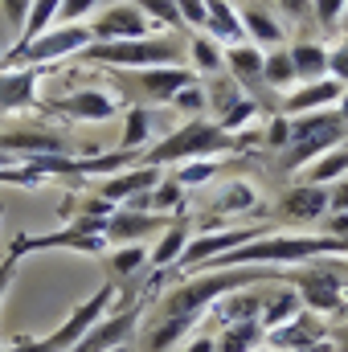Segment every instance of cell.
Listing matches in <instances>:
<instances>
[{
  "instance_id": "obj_1",
  "label": "cell",
  "mask_w": 348,
  "mask_h": 352,
  "mask_svg": "<svg viewBox=\"0 0 348 352\" xmlns=\"http://www.w3.org/2000/svg\"><path fill=\"white\" fill-rule=\"evenodd\" d=\"M259 278H274V270L270 266H230L226 274H205V278H197V283H184V287H176L173 295H168V303H164V316H180V320H197L217 295H230V291H242V287H250V283H259Z\"/></svg>"
},
{
  "instance_id": "obj_2",
  "label": "cell",
  "mask_w": 348,
  "mask_h": 352,
  "mask_svg": "<svg viewBox=\"0 0 348 352\" xmlns=\"http://www.w3.org/2000/svg\"><path fill=\"white\" fill-rule=\"evenodd\" d=\"M348 250V238H266V242H242L234 250H226L217 266H254V263H299V258H316V254H340ZM209 266V263H205Z\"/></svg>"
},
{
  "instance_id": "obj_3",
  "label": "cell",
  "mask_w": 348,
  "mask_h": 352,
  "mask_svg": "<svg viewBox=\"0 0 348 352\" xmlns=\"http://www.w3.org/2000/svg\"><path fill=\"white\" fill-rule=\"evenodd\" d=\"M87 62H111V66H180L184 50L164 37H131V41H98L83 50Z\"/></svg>"
},
{
  "instance_id": "obj_4",
  "label": "cell",
  "mask_w": 348,
  "mask_h": 352,
  "mask_svg": "<svg viewBox=\"0 0 348 352\" xmlns=\"http://www.w3.org/2000/svg\"><path fill=\"white\" fill-rule=\"evenodd\" d=\"M221 148H234L230 131H221V127L197 119V123L173 131L164 144H156V148L148 152V164H168V160H188V156H213V152H221Z\"/></svg>"
},
{
  "instance_id": "obj_5",
  "label": "cell",
  "mask_w": 348,
  "mask_h": 352,
  "mask_svg": "<svg viewBox=\"0 0 348 352\" xmlns=\"http://www.w3.org/2000/svg\"><path fill=\"white\" fill-rule=\"evenodd\" d=\"M111 299H115V287L107 283V287H98V291H94V299H87V303H83V307H78V311H74V316L54 332V336H45V340H29V344H12L8 352H70L90 332V328L102 320V307H107Z\"/></svg>"
},
{
  "instance_id": "obj_6",
  "label": "cell",
  "mask_w": 348,
  "mask_h": 352,
  "mask_svg": "<svg viewBox=\"0 0 348 352\" xmlns=\"http://www.w3.org/2000/svg\"><path fill=\"white\" fill-rule=\"evenodd\" d=\"M90 45V29L83 25H66V29H54V33H41L33 41H17L8 50V66H37V62H54V58H66V54H83Z\"/></svg>"
},
{
  "instance_id": "obj_7",
  "label": "cell",
  "mask_w": 348,
  "mask_h": 352,
  "mask_svg": "<svg viewBox=\"0 0 348 352\" xmlns=\"http://www.w3.org/2000/svg\"><path fill=\"white\" fill-rule=\"evenodd\" d=\"M287 131H291V140H295L287 164L295 168V164H303L307 156H324L332 144H340L345 119H324V115H307V119H295V123L287 119Z\"/></svg>"
},
{
  "instance_id": "obj_8",
  "label": "cell",
  "mask_w": 348,
  "mask_h": 352,
  "mask_svg": "<svg viewBox=\"0 0 348 352\" xmlns=\"http://www.w3.org/2000/svg\"><path fill=\"white\" fill-rule=\"evenodd\" d=\"M131 37H148V16L135 4H111L90 25V41H131Z\"/></svg>"
},
{
  "instance_id": "obj_9",
  "label": "cell",
  "mask_w": 348,
  "mask_h": 352,
  "mask_svg": "<svg viewBox=\"0 0 348 352\" xmlns=\"http://www.w3.org/2000/svg\"><path fill=\"white\" fill-rule=\"evenodd\" d=\"M135 320H140V307H127V311H119V316H111V320H98L70 352H111V349H119V340L131 336Z\"/></svg>"
},
{
  "instance_id": "obj_10",
  "label": "cell",
  "mask_w": 348,
  "mask_h": 352,
  "mask_svg": "<svg viewBox=\"0 0 348 352\" xmlns=\"http://www.w3.org/2000/svg\"><path fill=\"white\" fill-rule=\"evenodd\" d=\"M250 238H254V230H226V234H209V238H201V242H184L180 266H205V263H213V258H221L226 250L250 242Z\"/></svg>"
},
{
  "instance_id": "obj_11",
  "label": "cell",
  "mask_w": 348,
  "mask_h": 352,
  "mask_svg": "<svg viewBox=\"0 0 348 352\" xmlns=\"http://www.w3.org/2000/svg\"><path fill=\"white\" fill-rule=\"evenodd\" d=\"M295 283H299L307 307H316V311L340 307V274H332V270H324V274H320V270H307V274H299Z\"/></svg>"
},
{
  "instance_id": "obj_12",
  "label": "cell",
  "mask_w": 348,
  "mask_h": 352,
  "mask_svg": "<svg viewBox=\"0 0 348 352\" xmlns=\"http://www.w3.org/2000/svg\"><path fill=\"white\" fill-rule=\"evenodd\" d=\"M279 205H283V213L295 217V221H316V217L328 209V188H324V184H303V188H291Z\"/></svg>"
},
{
  "instance_id": "obj_13",
  "label": "cell",
  "mask_w": 348,
  "mask_h": 352,
  "mask_svg": "<svg viewBox=\"0 0 348 352\" xmlns=\"http://www.w3.org/2000/svg\"><path fill=\"white\" fill-rule=\"evenodd\" d=\"M152 230H160V217H140V213L123 209V213H111V217H107L102 238H111V242H140V238H148Z\"/></svg>"
},
{
  "instance_id": "obj_14",
  "label": "cell",
  "mask_w": 348,
  "mask_h": 352,
  "mask_svg": "<svg viewBox=\"0 0 348 352\" xmlns=\"http://www.w3.org/2000/svg\"><path fill=\"white\" fill-rule=\"evenodd\" d=\"M0 152H25V156H62L66 144L45 131H8L0 135Z\"/></svg>"
},
{
  "instance_id": "obj_15",
  "label": "cell",
  "mask_w": 348,
  "mask_h": 352,
  "mask_svg": "<svg viewBox=\"0 0 348 352\" xmlns=\"http://www.w3.org/2000/svg\"><path fill=\"white\" fill-rule=\"evenodd\" d=\"M188 82H193V74L184 66H148L140 74V87H144V94H152V98H173L176 90L188 87Z\"/></svg>"
},
{
  "instance_id": "obj_16",
  "label": "cell",
  "mask_w": 348,
  "mask_h": 352,
  "mask_svg": "<svg viewBox=\"0 0 348 352\" xmlns=\"http://www.w3.org/2000/svg\"><path fill=\"white\" fill-rule=\"evenodd\" d=\"M33 87H37L33 70H0V111H17L33 102Z\"/></svg>"
},
{
  "instance_id": "obj_17",
  "label": "cell",
  "mask_w": 348,
  "mask_h": 352,
  "mask_svg": "<svg viewBox=\"0 0 348 352\" xmlns=\"http://www.w3.org/2000/svg\"><path fill=\"white\" fill-rule=\"evenodd\" d=\"M287 54H291V66H295V82H316V78H324V70H328V50H324V45L299 41V45H291Z\"/></svg>"
},
{
  "instance_id": "obj_18",
  "label": "cell",
  "mask_w": 348,
  "mask_h": 352,
  "mask_svg": "<svg viewBox=\"0 0 348 352\" xmlns=\"http://www.w3.org/2000/svg\"><path fill=\"white\" fill-rule=\"evenodd\" d=\"M205 25L213 29V37L217 41H230V45H238L246 33H242V16L226 4V0H205Z\"/></svg>"
},
{
  "instance_id": "obj_19",
  "label": "cell",
  "mask_w": 348,
  "mask_h": 352,
  "mask_svg": "<svg viewBox=\"0 0 348 352\" xmlns=\"http://www.w3.org/2000/svg\"><path fill=\"white\" fill-rule=\"evenodd\" d=\"M58 111H66V115H74V119H111V115H115V98L94 94V90H83V94L62 98Z\"/></svg>"
},
{
  "instance_id": "obj_20",
  "label": "cell",
  "mask_w": 348,
  "mask_h": 352,
  "mask_svg": "<svg viewBox=\"0 0 348 352\" xmlns=\"http://www.w3.org/2000/svg\"><path fill=\"white\" fill-rule=\"evenodd\" d=\"M221 62L230 66V74H234L238 82L259 87V78H262V54H259V45H234Z\"/></svg>"
},
{
  "instance_id": "obj_21",
  "label": "cell",
  "mask_w": 348,
  "mask_h": 352,
  "mask_svg": "<svg viewBox=\"0 0 348 352\" xmlns=\"http://www.w3.org/2000/svg\"><path fill=\"white\" fill-rule=\"evenodd\" d=\"M332 98H340V82H324V78H316V82H307L303 90H295V94L287 98V115H303V111L324 107V102H332Z\"/></svg>"
},
{
  "instance_id": "obj_22",
  "label": "cell",
  "mask_w": 348,
  "mask_h": 352,
  "mask_svg": "<svg viewBox=\"0 0 348 352\" xmlns=\"http://www.w3.org/2000/svg\"><path fill=\"white\" fill-rule=\"evenodd\" d=\"M316 340H320V328H316L312 316H299L295 324H283V328L270 332V344H274V349H307V344H316Z\"/></svg>"
},
{
  "instance_id": "obj_23",
  "label": "cell",
  "mask_w": 348,
  "mask_h": 352,
  "mask_svg": "<svg viewBox=\"0 0 348 352\" xmlns=\"http://www.w3.org/2000/svg\"><path fill=\"white\" fill-rule=\"evenodd\" d=\"M160 176L156 168L148 164V168H135V173L127 176H111L107 184H102V201H119V197H135V192H144V188H152Z\"/></svg>"
},
{
  "instance_id": "obj_24",
  "label": "cell",
  "mask_w": 348,
  "mask_h": 352,
  "mask_svg": "<svg viewBox=\"0 0 348 352\" xmlns=\"http://www.w3.org/2000/svg\"><path fill=\"white\" fill-rule=\"evenodd\" d=\"M242 33L254 37L259 45H279V41H283V29H279V21H274L266 8H246V12H242Z\"/></svg>"
},
{
  "instance_id": "obj_25",
  "label": "cell",
  "mask_w": 348,
  "mask_h": 352,
  "mask_svg": "<svg viewBox=\"0 0 348 352\" xmlns=\"http://www.w3.org/2000/svg\"><path fill=\"white\" fill-rule=\"evenodd\" d=\"M259 336H262L259 320L230 324V328H226V340H221V344H213V352H250L254 344H259Z\"/></svg>"
},
{
  "instance_id": "obj_26",
  "label": "cell",
  "mask_w": 348,
  "mask_h": 352,
  "mask_svg": "<svg viewBox=\"0 0 348 352\" xmlns=\"http://www.w3.org/2000/svg\"><path fill=\"white\" fill-rule=\"evenodd\" d=\"M58 8H62V0H33V8H29L25 25H21V41H33V37H41V33H45V25L58 16Z\"/></svg>"
},
{
  "instance_id": "obj_27",
  "label": "cell",
  "mask_w": 348,
  "mask_h": 352,
  "mask_svg": "<svg viewBox=\"0 0 348 352\" xmlns=\"http://www.w3.org/2000/svg\"><path fill=\"white\" fill-rule=\"evenodd\" d=\"M262 82L266 87H291L295 82V66H291V54L287 50H274L270 58H262Z\"/></svg>"
},
{
  "instance_id": "obj_28",
  "label": "cell",
  "mask_w": 348,
  "mask_h": 352,
  "mask_svg": "<svg viewBox=\"0 0 348 352\" xmlns=\"http://www.w3.org/2000/svg\"><path fill=\"white\" fill-rule=\"evenodd\" d=\"M184 242H188V230H184V226L176 221L173 230L164 234V242H160V246L152 250V266H156V270H164V266H173L176 258H180V250H184Z\"/></svg>"
},
{
  "instance_id": "obj_29",
  "label": "cell",
  "mask_w": 348,
  "mask_h": 352,
  "mask_svg": "<svg viewBox=\"0 0 348 352\" xmlns=\"http://www.w3.org/2000/svg\"><path fill=\"white\" fill-rule=\"evenodd\" d=\"M299 311V295H291V291H279L274 299H266V316H262V328H279L287 316H295Z\"/></svg>"
},
{
  "instance_id": "obj_30",
  "label": "cell",
  "mask_w": 348,
  "mask_h": 352,
  "mask_svg": "<svg viewBox=\"0 0 348 352\" xmlns=\"http://www.w3.org/2000/svg\"><path fill=\"white\" fill-rule=\"evenodd\" d=\"M193 62H197L201 74H213V70L221 66V50H217V41H213V37H197V41H193Z\"/></svg>"
},
{
  "instance_id": "obj_31",
  "label": "cell",
  "mask_w": 348,
  "mask_h": 352,
  "mask_svg": "<svg viewBox=\"0 0 348 352\" xmlns=\"http://www.w3.org/2000/svg\"><path fill=\"white\" fill-rule=\"evenodd\" d=\"M345 168H348V148H340V152H332V156H320V160L312 164V184H324V180L340 176Z\"/></svg>"
},
{
  "instance_id": "obj_32",
  "label": "cell",
  "mask_w": 348,
  "mask_h": 352,
  "mask_svg": "<svg viewBox=\"0 0 348 352\" xmlns=\"http://www.w3.org/2000/svg\"><path fill=\"white\" fill-rule=\"evenodd\" d=\"M148 140V111H127V127H123V144H127V152L131 148H140Z\"/></svg>"
},
{
  "instance_id": "obj_33",
  "label": "cell",
  "mask_w": 348,
  "mask_h": 352,
  "mask_svg": "<svg viewBox=\"0 0 348 352\" xmlns=\"http://www.w3.org/2000/svg\"><path fill=\"white\" fill-rule=\"evenodd\" d=\"M140 12H156L164 25H180V12H176V0H131Z\"/></svg>"
},
{
  "instance_id": "obj_34",
  "label": "cell",
  "mask_w": 348,
  "mask_h": 352,
  "mask_svg": "<svg viewBox=\"0 0 348 352\" xmlns=\"http://www.w3.org/2000/svg\"><path fill=\"white\" fill-rule=\"evenodd\" d=\"M173 102L180 107V111H209V98H205V90H197L193 82L176 90V94H173Z\"/></svg>"
},
{
  "instance_id": "obj_35",
  "label": "cell",
  "mask_w": 348,
  "mask_h": 352,
  "mask_svg": "<svg viewBox=\"0 0 348 352\" xmlns=\"http://www.w3.org/2000/svg\"><path fill=\"white\" fill-rule=\"evenodd\" d=\"M209 98H213V111H226V107H238V102H242V98H238V87L226 82V78H217V82L209 87Z\"/></svg>"
},
{
  "instance_id": "obj_36",
  "label": "cell",
  "mask_w": 348,
  "mask_h": 352,
  "mask_svg": "<svg viewBox=\"0 0 348 352\" xmlns=\"http://www.w3.org/2000/svg\"><path fill=\"white\" fill-rule=\"evenodd\" d=\"M348 0H312V12H316V21H324V25H336L340 21V12H345Z\"/></svg>"
},
{
  "instance_id": "obj_37",
  "label": "cell",
  "mask_w": 348,
  "mask_h": 352,
  "mask_svg": "<svg viewBox=\"0 0 348 352\" xmlns=\"http://www.w3.org/2000/svg\"><path fill=\"white\" fill-rule=\"evenodd\" d=\"M98 0H62V8H58V16L66 21V25H78L83 16H87L90 8H94Z\"/></svg>"
},
{
  "instance_id": "obj_38",
  "label": "cell",
  "mask_w": 348,
  "mask_h": 352,
  "mask_svg": "<svg viewBox=\"0 0 348 352\" xmlns=\"http://www.w3.org/2000/svg\"><path fill=\"white\" fill-rule=\"evenodd\" d=\"M148 258V250H140V246H127V250H119L115 254V270L119 274H131V270H140V263Z\"/></svg>"
},
{
  "instance_id": "obj_39",
  "label": "cell",
  "mask_w": 348,
  "mask_h": 352,
  "mask_svg": "<svg viewBox=\"0 0 348 352\" xmlns=\"http://www.w3.org/2000/svg\"><path fill=\"white\" fill-rule=\"evenodd\" d=\"M238 205H254V197H250V188H246V184H234V188L221 197V209H226V213H242Z\"/></svg>"
},
{
  "instance_id": "obj_40",
  "label": "cell",
  "mask_w": 348,
  "mask_h": 352,
  "mask_svg": "<svg viewBox=\"0 0 348 352\" xmlns=\"http://www.w3.org/2000/svg\"><path fill=\"white\" fill-rule=\"evenodd\" d=\"M209 176H213V164H201V160H197V164H184V168H180L176 184H205Z\"/></svg>"
},
{
  "instance_id": "obj_41",
  "label": "cell",
  "mask_w": 348,
  "mask_h": 352,
  "mask_svg": "<svg viewBox=\"0 0 348 352\" xmlns=\"http://www.w3.org/2000/svg\"><path fill=\"white\" fill-rule=\"evenodd\" d=\"M176 12H180V21L205 25V0H176Z\"/></svg>"
},
{
  "instance_id": "obj_42",
  "label": "cell",
  "mask_w": 348,
  "mask_h": 352,
  "mask_svg": "<svg viewBox=\"0 0 348 352\" xmlns=\"http://www.w3.org/2000/svg\"><path fill=\"white\" fill-rule=\"evenodd\" d=\"M4 4V16L12 21V29L21 33V25H25V16H29V0H0Z\"/></svg>"
},
{
  "instance_id": "obj_43",
  "label": "cell",
  "mask_w": 348,
  "mask_h": 352,
  "mask_svg": "<svg viewBox=\"0 0 348 352\" xmlns=\"http://www.w3.org/2000/svg\"><path fill=\"white\" fill-rule=\"evenodd\" d=\"M152 201H156V209H168V205H176V201H180V184H176V180H173V184H160Z\"/></svg>"
},
{
  "instance_id": "obj_44",
  "label": "cell",
  "mask_w": 348,
  "mask_h": 352,
  "mask_svg": "<svg viewBox=\"0 0 348 352\" xmlns=\"http://www.w3.org/2000/svg\"><path fill=\"white\" fill-rule=\"evenodd\" d=\"M328 209H336V213H348V180H340V184L328 192Z\"/></svg>"
},
{
  "instance_id": "obj_45",
  "label": "cell",
  "mask_w": 348,
  "mask_h": 352,
  "mask_svg": "<svg viewBox=\"0 0 348 352\" xmlns=\"http://www.w3.org/2000/svg\"><path fill=\"white\" fill-rule=\"evenodd\" d=\"M328 70H332L336 78H348V45H340L336 54H328Z\"/></svg>"
},
{
  "instance_id": "obj_46",
  "label": "cell",
  "mask_w": 348,
  "mask_h": 352,
  "mask_svg": "<svg viewBox=\"0 0 348 352\" xmlns=\"http://www.w3.org/2000/svg\"><path fill=\"white\" fill-rule=\"evenodd\" d=\"M291 140V131H287V119H274L270 123V148H283Z\"/></svg>"
},
{
  "instance_id": "obj_47",
  "label": "cell",
  "mask_w": 348,
  "mask_h": 352,
  "mask_svg": "<svg viewBox=\"0 0 348 352\" xmlns=\"http://www.w3.org/2000/svg\"><path fill=\"white\" fill-rule=\"evenodd\" d=\"M12 263H17V254H8L4 263H0V295L8 291V283H12Z\"/></svg>"
},
{
  "instance_id": "obj_48",
  "label": "cell",
  "mask_w": 348,
  "mask_h": 352,
  "mask_svg": "<svg viewBox=\"0 0 348 352\" xmlns=\"http://www.w3.org/2000/svg\"><path fill=\"white\" fill-rule=\"evenodd\" d=\"M279 4H283L287 12H295V16H303V12L312 8V0H279Z\"/></svg>"
},
{
  "instance_id": "obj_49",
  "label": "cell",
  "mask_w": 348,
  "mask_h": 352,
  "mask_svg": "<svg viewBox=\"0 0 348 352\" xmlns=\"http://www.w3.org/2000/svg\"><path fill=\"white\" fill-rule=\"evenodd\" d=\"M332 234H348V213H336L332 217Z\"/></svg>"
},
{
  "instance_id": "obj_50",
  "label": "cell",
  "mask_w": 348,
  "mask_h": 352,
  "mask_svg": "<svg viewBox=\"0 0 348 352\" xmlns=\"http://www.w3.org/2000/svg\"><path fill=\"white\" fill-rule=\"evenodd\" d=\"M188 352H213V340H197Z\"/></svg>"
},
{
  "instance_id": "obj_51",
  "label": "cell",
  "mask_w": 348,
  "mask_h": 352,
  "mask_svg": "<svg viewBox=\"0 0 348 352\" xmlns=\"http://www.w3.org/2000/svg\"><path fill=\"white\" fill-rule=\"evenodd\" d=\"M340 119L348 123V90H340Z\"/></svg>"
},
{
  "instance_id": "obj_52",
  "label": "cell",
  "mask_w": 348,
  "mask_h": 352,
  "mask_svg": "<svg viewBox=\"0 0 348 352\" xmlns=\"http://www.w3.org/2000/svg\"><path fill=\"white\" fill-rule=\"evenodd\" d=\"M336 344H340V352H348V332H340V340H336Z\"/></svg>"
},
{
  "instance_id": "obj_53",
  "label": "cell",
  "mask_w": 348,
  "mask_h": 352,
  "mask_svg": "<svg viewBox=\"0 0 348 352\" xmlns=\"http://www.w3.org/2000/svg\"><path fill=\"white\" fill-rule=\"evenodd\" d=\"M4 160H8V152H0V164H4Z\"/></svg>"
},
{
  "instance_id": "obj_54",
  "label": "cell",
  "mask_w": 348,
  "mask_h": 352,
  "mask_svg": "<svg viewBox=\"0 0 348 352\" xmlns=\"http://www.w3.org/2000/svg\"><path fill=\"white\" fill-rule=\"evenodd\" d=\"M0 213H4V205H0Z\"/></svg>"
}]
</instances>
